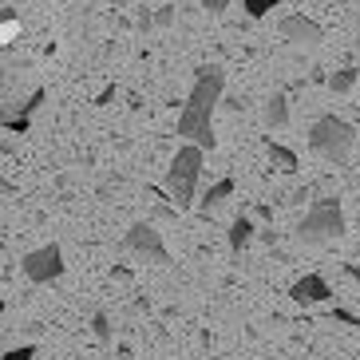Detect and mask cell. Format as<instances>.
I'll use <instances>...</instances> for the list:
<instances>
[{"instance_id": "18", "label": "cell", "mask_w": 360, "mask_h": 360, "mask_svg": "<svg viewBox=\"0 0 360 360\" xmlns=\"http://www.w3.org/2000/svg\"><path fill=\"white\" fill-rule=\"evenodd\" d=\"M150 20L159 24V28H170V24H174V8H159V12H150Z\"/></svg>"}, {"instance_id": "23", "label": "cell", "mask_w": 360, "mask_h": 360, "mask_svg": "<svg viewBox=\"0 0 360 360\" xmlns=\"http://www.w3.org/2000/svg\"><path fill=\"white\" fill-rule=\"evenodd\" d=\"M155 218H167V222H174V218H179V210H167V206H159V210H155Z\"/></svg>"}, {"instance_id": "24", "label": "cell", "mask_w": 360, "mask_h": 360, "mask_svg": "<svg viewBox=\"0 0 360 360\" xmlns=\"http://www.w3.org/2000/svg\"><path fill=\"white\" fill-rule=\"evenodd\" d=\"M91 4H111V8H123L127 0H91Z\"/></svg>"}, {"instance_id": "11", "label": "cell", "mask_w": 360, "mask_h": 360, "mask_svg": "<svg viewBox=\"0 0 360 360\" xmlns=\"http://www.w3.org/2000/svg\"><path fill=\"white\" fill-rule=\"evenodd\" d=\"M265 123L274 131L289 127V99L285 96H269V103H265Z\"/></svg>"}, {"instance_id": "9", "label": "cell", "mask_w": 360, "mask_h": 360, "mask_svg": "<svg viewBox=\"0 0 360 360\" xmlns=\"http://www.w3.org/2000/svg\"><path fill=\"white\" fill-rule=\"evenodd\" d=\"M250 242H254V222H250L245 214H238V218H233V226H230V254L242 257Z\"/></svg>"}, {"instance_id": "22", "label": "cell", "mask_w": 360, "mask_h": 360, "mask_svg": "<svg viewBox=\"0 0 360 360\" xmlns=\"http://www.w3.org/2000/svg\"><path fill=\"white\" fill-rule=\"evenodd\" d=\"M8 194H16V186H12V182L4 179V174H0V198H8Z\"/></svg>"}, {"instance_id": "13", "label": "cell", "mask_w": 360, "mask_h": 360, "mask_svg": "<svg viewBox=\"0 0 360 360\" xmlns=\"http://www.w3.org/2000/svg\"><path fill=\"white\" fill-rule=\"evenodd\" d=\"M356 79H360L356 68H340V72L328 75V91H333V96H349L352 87H356Z\"/></svg>"}, {"instance_id": "26", "label": "cell", "mask_w": 360, "mask_h": 360, "mask_svg": "<svg viewBox=\"0 0 360 360\" xmlns=\"http://www.w3.org/2000/svg\"><path fill=\"white\" fill-rule=\"evenodd\" d=\"M0 313H4V305H0Z\"/></svg>"}, {"instance_id": "7", "label": "cell", "mask_w": 360, "mask_h": 360, "mask_svg": "<svg viewBox=\"0 0 360 360\" xmlns=\"http://www.w3.org/2000/svg\"><path fill=\"white\" fill-rule=\"evenodd\" d=\"M281 36H285L289 44H301V48H313V44L325 40V28H321L317 20H309L305 12H293V16H281Z\"/></svg>"}, {"instance_id": "3", "label": "cell", "mask_w": 360, "mask_h": 360, "mask_svg": "<svg viewBox=\"0 0 360 360\" xmlns=\"http://www.w3.org/2000/svg\"><path fill=\"white\" fill-rule=\"evenodd\" d=\"M352 143H356V131L352 123L337 115H321L313 127H309V150L317 155V159L333 162V167H345L352 155Z\"/></svg>"}, {"instance_id": "19", "label": "cell", "mask_w": 360, "mask_h": 360, "mask_svg": "<svg viewBox=\"0 0 360 360\" xmlns=\"http://www.w3.org/2000/svg\"><path fill=\"white\" fill-rule=\"evenodd\" d=\"M4 127L16 131V135H24V131H28V115H12V119H4Z\"/></svg>"}, {"instance_id": "5", "label": "cell", "mask_w": 360, "mask_h": 360, "mask_svg": "<svg viewBox=\"0 0 360 360\" xmlns=\"http://www.w3.org/2000/svg\"><path fill=\"white\" fill-rule=\"evenodd\" d=\"M20 269H24L28 281L48 285V281H56V277L64 274V250H60L56 242H48V245H40V250H32V254H24Z\"/></svg>"}, {"instance_id": "17", "label": "cell", "mask_w": 360, "mask_h": 360, "mask_svg": "<svg viewBox=\"0 0 360 360\" xmlns=\"http://www.w3.org/2000/svg\"><path fill=\"white\" fill-rule=\"evenodd\" d=\"M36 356V345H20V349L4 352V360H32Z\"/></svg>"}, {"instance_id": "16", "label": "cell", "mask_w": 360, "mask_h": 360, "mask_svg": "<svg viewBox=\"0 0 360 360\" xmlns=\"http://www.w3.org/2000/svg\"><path fill=\"white\" fill-rule=\"evenodd\" d=\"M44 99H48V91H44V87H36L32 96H28V103L20 107V115H28V119H32L36 111H40V103H44Z\"/></svg>"}, {"instance_id": "20", "label": "cell", "mask_w": 360, "mask_h": 360, "mask_svg": "<svg viewBox=\"0 0 360 360\" xmlns=\"http://www.w3.org/2000/svg\"><path fill=\"white\" fill-rule=\"evenodd\" d=\"M333 321H340V325H360V317L349 313V309H333Z\"/></svg>"}, {"instance_id": "25", "label": "cell", "mask_w": 360, "mask_h": 360, "mask_svg": "<svg viewBox=\"0 0 360 360\" xmlns=\"http://www.w3.org/2000/svg\"><path fill=\"white\" fill-rule=\"evenodd\" d=\"M4 119H8V115H4V107H0V127H4Z\"/></svg>"}, {"instance_id": "10", "label": "cell", "mask_w": 360, "mask_h": 360, "mask_svg": "<svg viewBox=\"0 0 360 360\" xmlns=\"http://www.w3.org/2000/svg\"><path fill=\"white\" fill-rule=\"evenodd\" d=\"M230 194H233V182H230V179H218V182H214V186H210V191L202 194V202H198V210H202V214H210V210H218V206H222V202L230 198Z\"/></svg>"}, {"instance_id": "15", "label": "cell", "mask_w": 360, "mask_h": 360, "mask_svg": "<svg viewBox=\"0 0 360 360\" xmlns=\"http://www.w3.org/2000/svg\"><path fill=\"white\" fill-rule=\"evenodd\" d=\"M91 333H96L99 340H111V321H107V313H96V317H91Z\"/></svg>"}, {"instance_id": "12", "label": "cell", "mask_w": 360, "mask_h": 360, "mask_svg": "<svg viewBox=\"0 0 360 360\" xmlns=\"http://www.w3.org/2000/svg\"><path fill=\"white\" fill-rule=\"evenodd\" d=\"M269 159L277 162V170H285V174H293V170L301 167V159H297V150H289L285 143H274V139H269Z\"/></svg>"}, {"instance_id": "4", "label": "cell", "mask_w": 360, "mask_h": 360, "mask_svg": "<svg viewBox=\"0 0 360 360\" xmlns=\"http://www.w3.org/2000/svg\"><path fill=\"white\" fill-rule=\"evenodd\" d=\"M340 233H345V210H340L337 198H317L305 210V218L297 222V242H305V245L337 242Z\"/></svg>"}, {"instance_id": "21", "label": "cell", "mask_w": 360, "mask_h": 360, "mask_svg": "<svg viewBox=\"0 0 360 360\" xmlns=\"http://www.w3.org/2000/svg\"><path fill=\"white\" fill-rule=\"evenodd\" d=\"M202 8H206V12H214V16H222V12L230 8V0H202Z\"/></svg>"}, {"instance_id": "1", "label": "cell", "mask_w": 360, "mask_h": 360, "mask_svg": "<svg viewBox=\"0 0 360 360\" xmlns=\"http://www.w3.org/2000/svg\"><path fill=\"white\" fill-rule=\"evenodd\" d=\"M222 91H226L222 68L218 64L198 68L191 96H186V107H182V115H179V135L186 139V143H198L202 150L218 147V139H214V107L222 103Z\"/></svg>"}, {"instance_id": "8", "label": "cell", "mask_w": 360, "mask_h": 360, "mask_svg": "<svg viewBox=\"0 0 360 360\" xmlns=\"http://www.w3.org/2000/svg\"><path fill=\"white\" fill-rule=\"evenodd\" d=\"M289 297H293L297 305H321V301L333 297V289H328V281L321 274H305V277H297V281H293Z\"/></svg>"}, {"instance_id": "14", "label": "cell", "mask_w": 360, "mask_h": 360, "mask_svg": "<svg viewBox=\"0 0 360 360\" xmlns=\"http://www.w3.org/2000/svg\"><path fill=\"white\" fill-rule=\"evenodd\" d=\"M277 4H281V0H242V8H245V16H250V20H262V16H269Z\"/></svg>"}, {"instance_id": "2", "label": "cell", "mask_w": 360, "mask_h": 360, "mask_svg": "<svg viewBox=\"0 0 360 360\" xmlns=\"http://www.w3.org/2000/svg\"><path fill=\"white\" fill-rule=\"evenodd\" d=\"M202 155L206 150L198 143H186L179 147V155L170 159L167 167V198L179 206V210H194V194H198V174H202Z\"/></svg>"}, {"instance_id": "6", "label": "cell", "mask_w": 360, "mask_h": 360, "mask_svg": "<svg viewBox=\"0 0 360 360\" xmlns=\"http://www.w3.org/2000/svg\"><path fill=\"white\" fill-rule=\"evenodd\" d=\"M123 245H127L135 257H143V262H159V265H167L170 262V254H167V245H162V238H159V230L150 222H135L127 230V238H123Z\"/></svg>"}]
</instances>
